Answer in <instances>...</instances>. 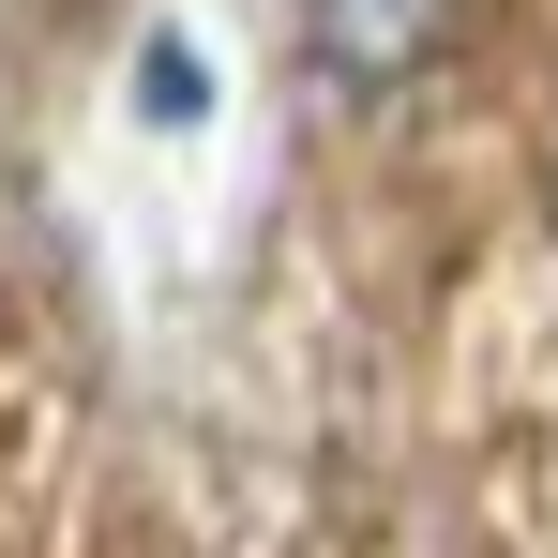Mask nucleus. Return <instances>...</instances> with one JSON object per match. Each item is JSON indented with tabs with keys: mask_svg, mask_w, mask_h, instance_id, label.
Segmentation results:
<instances>
[{
	"mask_svg": "<svg viewBox=\"0 0 558 558\" xmlns=\"http://www.w3.org/2000/svg\"><path fill=\"white\" fill-rule=\"evenodd\" d=\"M136 121H151V136H196V121H211V46H196L182 15L136 31Z\"/></svg>",
	"mask_w": 558,
	"mask_h": 558,
	"instance_id": "nucleus-1",
	"label": "nucleus"
}]
</instances>
